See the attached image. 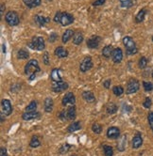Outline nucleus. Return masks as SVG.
I'll return each mask as SVG.
<instances>
[{
    "mask_svg": "<svg viewBox=\"0 0 153 156\" xmlns=\"http://www.w3.org/2000/svg\"><path fill=\"white\" fill-rule=\"evenodd\" d=\"M25 73L28 76V79L30 81L34 80L38 73L41 72V68L39 63L36 59H30L25 66Z\"/></svg>",
    "mask_w": 153,
    "mask_h": 156,
    "instance_id": "nucleus-1",
    "label": "nucleus"
},
{
    "mask_svg": "<svg viewBox=\"0 0 153 156\" xmlns=\"http://www.w3.org/2000/svg\"><path fill=\"white\" fill-rule=\"evenodd\" d=\"M23 2L25 3V5L28 8L33 9V8H37L41 5L42 0H23Z\"/></svg>",
    "mask_w": 153,
    "mask_h": 156,
    "instance_id": "nucleus-23",
    "label": "nucleus"
},
{
    "mask_svg": "<svg viewBox=\"0 0 153 156\" xmlns=\"http://www.w3.org/2000/svg\"><path fill=\"white\" fill-rule=\"evenodd\" d=\"M92 131L96 133V135H99L102 132V126L100 124H98L97 122H95V123L92 125Z\"/></svg>",
    "mask_w": 153,
    "mask_h": 156,
    "instance_id": "nucleus-35",
    "label": "nucleus"
},
{
    "mask_svg": "<svg viewBox=\"0 0 153 156\" xmlns=\"http://www.w3.org/2000/svg\"><path fill=\"white\" fill-rule=\"evenodd\" d=\"M94 66V63H93V60H92V58L91 57H85L80 64V70L81 73H86L87 71H90Z\"/></svg>",
    "mask_w": 153,
    "mask_h": 156,
    "instance_id": "nucleus-7",
    "label": "nucleus"
},
{
    "mask_svg": "<svg viewBox=\"0 0 153 156\" xmlns=\"http://www.w3.org/2000/svg\"><path fill=\"white\" fill-rule=\"evenodd\" d=\"M34 21H35V23H36L39 27H45L47 24H48L49 22H50V18H49V17L42 16V15H35Z\"/></svg>",
    "mask_w": 153,
    "mask_h": 156,
    "instance_id": "nucleus-17",
    "label": "nucleus"
},
{
    "mask_svg": "<svg viewBox=\"0 0 153 156\" xmlns=\"http://www.w3.org/2000/svg\"><path fill=\"white\" fill-rule=\"evenodd\" d=\"M36 108H37V102L35 100L33 101H31L26 107V112H34L36 111Z\"/></svg>",
    "mask_w": 153,
    "mask_h": 156,
    "instance_id": "nucleus-33",
    "label": "nucleus"
},
{
    "mask_svg": "<svg viewBox=\"0 0 153 156\" xmlns=\"http://www.w3.org/2000/svg\"><path fill=\"white\" fill-rule=\"evenodd\" d=\"M71 156H76V155H71Z\"/></svg>",
    "mask_w": 153,
    "mask_h": 156,
    "instance_id": "nucleus-52",
    "label": "nucleus"
},
{
    "mask_svg": "<svg viewBox=\"0 0 153 156\" xmlns=\"http://www.w3.org/2000/svg\"><path fill=\"white\" fill-rule=\"evenodd\" d=\"M147 119H148L149 126H150V128L152 129V128H153V112H151V113H149V114H148Z\"/></svg>",
    "mask_w": 153,
    "mask_h": 156,
    "instance_id": "nucleus-44",
    "label": "nucleus"
},
{
    "mask_svg": "<svg viewBox=\"0 0 153 156\" xmlns=\"http://www.w3.org/2000/svg\"><path fill=\"white\" fill-rule=\"evenodd\" d=\"M152 41H153V37H152Z\"/></svg>",
    "mask_w": 153,
    "mask_h": 156,
    "instance_id": "nucleus-53",
    "label": "nucleus"
},
{
    "mask_svg": "<svg viewBox=\"0 0 153 156\" xmlns=\"http://www.w3.org/2000/svg\"><path fill=\"white\" fill-rule=\"evenodd\" d=\"M41 146V142L38 138L37 136H33L30 139V142H29V147L32 148V149H35V148H38Z\"/></svg>",
    "mask_w": 153,
    "mask_h": 156,
    "instance_id": "nucleus-30",
    "label": "nucleus"
},
{
    "mask_svg": "<svg viewBox=\"0 0 153 156\" xmlns=\"http://www.w3.org/2000/svg\"><path fill=\"white\" fill-rule=\"evenodd\" d=\"M113 51H114V48L112 45H106L102 50V55L106 58H109L110 57H112Z\"/></svg>",
    "mask_w": 153,
    "mask_h": 156,
    "instance_id": "nucleus-28",
    "label": "nucleus"
},
{
    "mask_svg": "<svg viewBox=\"0 0 153 156\" xmlns=\"http://www.w3.org/2000/svg\"><path fill=\"white\" fill-rule=\"evenodd\" d=\"M72 148V146L70 144H68V143H66V144H63L62 146L60 148V150H59V152H60V154H64L65 152H67V151H69V150Z\"/></svg>",
    "mask_w": 153,
    "mask_h": 156,
    "instance_id": "nucleus-36",
    "label": "nucleus"
},
{
    "mask_svg": "<svg viewBox=\"0 0 153 156\" xmlns=\"http://www.w3.org/2000/svg\"><path fill=\"white\" fill-rule=\"evenodd\" d=\"M81 129V123L80 121H73L72 123L69 124L67 127V132L68 133H75L76 131H79Z\"/></svg>",
    "mask_w": 153,
    "mask_h": 156,
    "instance_id": "nucleus-21",
    "label": "nucleus"
},
{
    "mask_svg": "<svg viewBox=\"0 0 153 156\" xmlns=\"http://www.w3.org/2000/svg\"><path fill=\"white\" fill-rule=\"evenodd\" d=\"M5 20L7 24L10 27L18 26L20 23V18L18 13L16 12H13V10H9V12H7V14L5 15Z\"/></svg>",
    "mask_w": 153,
    "mask_h": 156,
    "instance_id": "nucleus-5",
    "label": "nucleus"
},
{
    "mask_svg": "<svg viewBox=\"0 0 153 156\" xmlns=\"http://www.w3.org/2000/svg\"><path fill=\"white\" fill-rule=\"evenodd\" d=\"M41 118V114L37 111H34V112H25L22 114V119L24 120H31V119H40Z\"/></svg>",
    "mask_w": 153,
    "mask_h": 156,
    "instance_id": "nucleus-15",
    "label": "nucleus"
},
{
    "mask_svg": "<svg viewBox=\"0 0 153 156\" xmlns=\"http://www.w3.org/2000/svg\"><path fill=\"white\" fill-rule=\"evenodd\" d=\"M54 54H55V55L59 58H64L68 55V51L65 48H63L62 46H58L55 49V51H54Z\"/></svg>",
    "mask_w": 153,
    "mask_h": 156,
    "instance_id": "nucleus-19",
    "label": "nucleus"
},
{
    "mask_svg": "<svg viewBox=\"0 0 153 156\" xmlns=\"http://www.w3.org/2000/svg\"><path fill=\"white\" fill-rule=\"evenodd\" d=\"M105 2H106V0H95V1L93 3V6H95V7L102 6Z\"/></svg>",
    "mask_w": 153,
    "mask_h": 156,
    "instance_id": "nucleus-45",
    "label": "nucleus"
},
{
    "mask_svg": "<svg viewBox=\"0 0 153 156\" xmlns=\"http://www.w3.org/2000/svg\"><path fill=\"white\" fill-rule=\"evenodd\" d=\"M112 59L116 64H119L120 62L122 61V59H123V51H122L121 48L118 47V48L114 49L113 54H112Z\"/></svg>",
    "mask_w": 153,
    "mask_h": 156,
    "instance_id": "nucleus-13",
    "label": "nucleus"
},
{
    "mask_svg": "<svg viewBox=\"0 0 153 156\" xmlns=\"http://www.w3.org/2000/svg\"><path fill=\"white\" fill-rule=\"evenodd\" d=\"M142 144H143V137H142V135L140 133H136L135 136L132 138V148L133 149H139Z\"/></svg>",
    "mask_w": 153,
    "mask_h": 156,
    "instance_id": "nucleus-16",
    "label": "nucleus"
},
{
    "mask_svg": "<svg viewBox=\"0 0 153 156\" xmlns=\"http://www.w3.org/2000/svg\"><path fill=\"white\" fill-rule=\"evenodd\" d=\"M28 46L33 49V50H37V51H43L46 48V43H45V40H43V37L41 36H36L32 39V41L28 43Z\"/></svg>",
    "mask_w": 153,
    "mask_h": 156,
    "instance_id": "nucleus-4",
    "label": "nucleus"
},
{
    "mask_svg": "<svg viewBox=\"0 0 153 156\" xmlns=\"http://www.w3.org/2000/svg\"><path fill=\"white\" fill-rule=\"evenodd\" d=\"M138 66H139V68H140V69H145L146 67L147 66V58L142 57V58L139 59Z\"/></svg>",
    "mask_w": 153,
    "mask_h": 156,
    "instance_id": "nucleus-37",
    "label": "nucleus"
},
{
    "mask_svg": "<svg viewBox=\"0 0 153 156\" xmlns=\"http://www.w3.org/2000/svg\"><path fill=\"white\" fill-rule=\"evenodd\" d=\"M103 86L105 88H110V86H111V80L108 79V80H105L103 82Z\"/></svg>",
    "mask_w": 153,
    "mask_h": 156,
    "instance_id": "nucleus-47",
    "label": "nucleus"
},
{
    "mask_svg": "<svg viewBox=\"0 0 153 156\" xmlns=\"http://www.w3.org/2000/svg\"><path fill=\"white\" fill-rule=\"evenodd\" d=\"M76 103V97L73 92H67L62 98V104L63 106H67V105H75Z\"/></svg>",
    "mask_w": 153,
    "mask_h": 156,
    "instance_id": "nucleus-10",
    "label": "nucleus"
},
{
    "mask_svg": "<svg viewBox=\"0 0 153 156\" xmlns=\"http://www.w3.org/2000/svg\"><path fill=\"white\" fill-rule=\"evenodd\" d=\"M76 117V106L72 105L70 107H68L66 109V118L67 120H74Z\"/></svg>",
    "mask_w": 153,
    "mask_h": 156,
    "instance_id": "nucleus-20",
    "label": "nucleus"
},
{
    "mask_svg": "<svg viewBox=\"0 0 153 156\" xmlns=\"http://www.w3.org/2000/svg\"><path fill=\"white\" fill-rule=\"evenodd\" d=\"M58 39V34L55 32H52L49 36V42H55Z\"/></svg>",
    "mask_w": 153,
    "mask_h": 156,
    "instance_id": "nucleus-43",
    "label": "nucleus"
},
{
    "mask_svg": "<svg viewBox=\"0 0 153 156\" xmlns=\"http://www.w3.org/2000/svg\"><path fill=\"white\" fill-rule=\"evenodd\" d=\"M151 105H152V102H151V99L147 97L146 100H145V102L143 103V106L145 108H150L151 107Z\"/></svg>",
    "mask_w": 153,
    "mask_h": 156,
    "instance_id": "nucleus-42",
    "label": "nucleus"
},
{
    "mask_svg": "<svg viewBox=\"0 0 153 156\" xmlns=\"http://www.w3.org/2000/svg\"><path fill=\"white\" fill-rule=\"evenodd\" d=\"M74 35H75V33H74V31H73L72 29H67V30H65V31L63 32V34H62V42H63V43L68 42V41H69L72 37H74Z\"/></svg>",
    "mask_w": 153,
    "mask_h": 156,
    "instance_id": "nucleus-24",
    "label": "nucleus"
},
{
    "mask_svg": "<svg viewBox=\"0 0 153 156\" xmlns=\"http://www.w3.org/2000/svg\"><path fill=\"white\" fill-rule=\"evenodd\" d=\"M151 76H152V78H153V71H152V73H151Z\"/></svg>",
    "mask_w": 153,
    "mask_h": 156,
    "instance_id": "nucleus-50",
    "label": "nucleus"
},
{
    "mask_svg": "<svg viewBox=\"0 0 153 156\" xmlns=\"http://www.w3.org/2000/svg\"><path fill=\"white\" fill-rule=\"evenodd\" d=\"M47 1H52V0H47Z\"/></svg>",
    "mask_w": 153,
    "mask_h": 156,
    "instance_id": "nucleus-51",
    "label": "nucleus"
},
{
    "mask_svg": "<svg viewBox=\"0 0 153 156\" xmlns=\"http://www.w3.org/2000/svg\"><path fill=\"white\" fill-rule=\"evenodd\" d=\"M13 112V105L8 99H3L1 101V114L5 116H9Z\"/></svg>",
    "mask_w": 153,
    "mask_h": 156,
    "instance_id": "nucleus-8",
    "label": "nucleus"
},
{
    "mask_svg": "<svg viewBox=\"0 0 153 156\" xmlns=\"http://www.w3.org/2000/svg\"><path fill=\"white\" fill-rule=\"evenodd\" d=\"M143 87H144L145 91H147V92H149V91L153 90V84L150 83V82L144 81L143 82Z\"/></svg>",
    "mask_w": 153,
    "mask_h": 156,
    "instance_id": "nucleus-38",
    "label": "nucleus"
},
{
    "mask_svg": "<svg viewBox=\"0 0 153 156\" xmlns=\"http://www.w3.org/2000/svg\"><path fill=\"white\" fill-rule=\"evenodd\" d=\"M68 88V84L65 82H53L52 86H51V90L52 91L56 92V93H60L62 91H65Z\"/></svg>",
    "mask_w": 153,
    "mask_h": 156,
    "instance_id": "nucleus-9",
    "label": "nucleus"
},
{
    "mask_svg": "<svg viewBox=\"0 0 153 156\" xmlns=\"http://www.w3.org/2000/svg\"><path fill=\"white\" fill-rule=\"evenodd\" d=\"M59 119L62 121H66L67 118H66V109H63L62 111H61V113L59 114Z\"/></svg>",
    "mask_w": 153,
    "mask_h": 156,
    "instance_id": "nucleus-40",
    "label": "nucleus"
},
{
    "mask_svg": "<svg viewBox=\"0 0 153 156\" xmlns=\"http://www.w3.org/2000/svg\"><path fill=\"white\" fill-rule=\"evenodd\" d=\"M103 151L105 156H114V150L112 146L109 145H103Z\"/></svg>",
    "mask_w": 153,
    "mask_h": 156,
    "instance_id": "nucleus-34",
    "label": "nucleus"
},
{
    "mask_svg": "<svg viewBox=\"0 0 153 156\" xmlns=\"http://www.w3.org/2000/svg\"><path fill=\"white\" fill-rule=\"evenodd\" d=\"M43 108H45V111L47 113H51L53 111L54 103H53V100L50 97H47L45 99V101H43Z\"/></svg>",
    "mask_w": 153,
    "mask_h": 156,
    "instance_id": "nucleus-18",
    "label": "nucleus"
},
{
    "mask_svg": "<svg viewBox=\"0 0 153 156\" xmlns=\"http://www.w3.org/2000/svg\"><path fill=\"white\" fill-rule=\"evenodd\" d=\"M118 144H117V149L120 151H123L125 150L126 144H127V136L124 135L121 136V138H118Z\"/></svg>",
    "mask_w": 153,
    "mask_h": 156,
    "instance_id": "nucleus-26",
    "label": "nucleus"
},
{
    "mask_svg": "<svg viewBox=\"0 0 153 156\" xmlns=\"http://www.w3.org/2000/svg\"><path fill=\"white\" fill-rule=\"evenodd\" d=\"M43 62L45 63V65H49V54L47 52H45L43 55Z\"/></svg>",
    "mask_w": 153,
    "mask_h": 156,
    "instance_id": "nucleus-41",
    "label": "nucleus"
},
{
    "mask_svg": "<svg viewBox=\"0 0 153 156\" xmlns=\"http://www.w3.org/2000/svg\"><path fill=\"white\" fill-rule=\"evenodd\" d=\"M5 9H6L5 4L4 3H1V17H3V15H4V10H5Z\"/></svg>",
    "mask_w": 153,
    "mask_h": 156,
    "instance_id": "nucleus-48",
    "label": "nucleus"
},
{
    "mask_svg": "<svg viewBox=\"0 0 153 156\" xmlns=\"http://www.w3.org/2000/svg\"><path fill=\"white\" fill-rule=\"evenodd\" d=\"M139 88H140L139 81L136 80L135 78H130V79L128 81V84H127L126 93L127 94H133L139 90Z\"/></svg>",
    "mask_w": 153,
    "mask_h": 156,
    "instance_id": "nucleus-6",
    "label": "nucleus"
},
{
    "mask_svg": "<svg viewBox=\"0 0 153 156\" xmlns=\"http://www.w3.org/2000/svg\"><path fill=\"white\" fill-rule=\"evenodd\" d=\"M50 78L53 82H62V70L61 69H53L50 73Z\"/></svg>",
    "mask_w": 153,
    "mask_h": 156,
    "instance_id": "nucleus-14",
    "label": "nucleus"
},
{
    "mask_svg": "<svg viewBox=\"0 0 153 156\" xmlns=\"http://www.w3.org/2000/svg\"><path fill=\"white\" fill-rule=\"evenodd\" d=\"M152 131H153V128H152Z\"/></svg>",
    "mask_w": 153,
    "mask_h": 156,
    "instance_id": "nucleus-54",
    "label": "nucleus"
},
{
    "mask_svg": "<svg viewBox=\"0 0 153 156\" xmlns=\"http://www.w3.org/2000/svg\"><path fill=\"white\" fill-rule=\"evenodd\" d=\"M75 18L72 14L68 12H57L54 17V22L58 24H61L62 27H67L71 24L74 23Z\"/></svg>",
    "mask_w": 153,
    "mask_h": 156,
    "instance_id": "nucleus-2",
    "label": "nucleus"
},
{
    "mask_svg": "<svg viewBox=\"0 0 153 156\" xmlns=\"http://www.w3.org/2000/svg\"><path fill=\"white\" fill-rule=\"evenodd\" d=\"M113 93L115 96H117V97L122 96L123 93H124V88H123V87H121V86H114L113 87Z\"/></svg>",
    "mask_w": 153,
    "mask_h": 156,
    "instance_id": "nucleus-32",
    "label": "nucleus"
},
{
    "mask_svg": "<svg viewBox=\"0 0 153 156\" xmlns=\"http://www.w3.org/2000/svg\"><path fill=\"white\" fill-rule=\"evenodd\" d=\"M29 57V53L26 48H21L17 52V58L19 59H27Z\"/></svg>",
    "mask_w": 153,
    "mask_h": 156,
    "instance_id": "nucleus-27",
    "label": "nucleus"
},
{
    "mask_svg": "<svg viewBox=\"0 0 153 156\" xmlns=\"http://www.w3.org/2000/svg\"><path fill=\"white\" fill-rule=\"evenodd\" d=\"M123 43L126 47V54L128 55H135L138 50H137V47H136V44L133 41V39L129 36H126L123 38Z\"/></svg>",
    "mask_w": 153,
    "mask_h": 156,
    "instance_id": "nucleus-3",
    "label": "nucleus"
},
{
    "mask_svg": "<svg viewBox=\"0 0 153 156\" xmlns=\"http://www.w3.org/2000/svg\"><path fill=\"white\" fill-rule=\"evenodd\" d=\"M120 3H121V7L123 8H130L132 6V0H119Z\"/></svg>",
    "mask_w": 153,
    "mask_h": 156,
    "instance_id": "nucleus-39",
    "label": "nucleus"
},
{
    "mask_svg": "<svg viewBox=\"0 0 153 156\" xmlns=\"http://www.w3.org/2000/svg\"><path fill=\"white\" fill-rule=\"evenodd\" d=\"M0 156H9L7 149L5 147H1V149H0Z\"/></svg>",
    "mask_w": 153,
    "mask_h": 156,
    "instance_id": "nucleus-46",
    "label": "nucleus"
},
{
    "mask_svg": "<svg viewBox=\"0 0 153 156\" xmlns=\"http://www.w3.org/2000/svg\"><path fill=\"white\" fill-rule=\"evenodd\" d=\"M117 109H118L117 105L115 104H114V103H111V104H109L107 105V107H106V112L109 115H114V114H115L117 112Z\"/></svg>",
    "mask_w": 153,
    "mask_h": 156,
    "instance_id": "nucleus-29",
    "label": "nucleus"
},
{
    "mask_svg": "<svg viewBox=\"0 0 153 156\" xmlns=\"http://www.w3.org/2000/svg\"><path fill=\"white\" fill-rule=\"evenodd\" d=\"M120 136V129L115 126H112L107 130V137L110 139H118Z\"/></svg>",
    "mask_w": 153,
    "mask_h": 156,
    "instance_id": "nucleus-12",
    "label": "nucleus"
},
{
    "mask_svg": "<svg viewBox=\"0 0 153 156\" xmlns=\"http://www.w3.org/2000/svg\"><path fill=\"white\" fill-rule=\"evenodd\" d=\"M101 42V37L99 36H93L87 41V46L90 49H96L99 46Z\"/></svg>",
    "mask_w": 153,
    "mask_h": 156,
    "instance_id": "nucleus-11",
    "label": "nucleus"
},
{
    "mask_svg": "<svg viewBox=\"0 0 153 156\" xmlns=\"http://www.w3.org/2000/svg\"><path fill=\"white\" fill-rule=\"evenodd\" d=\"M146 13H147V10L145 9H141L140 12L137 13V15L135 16V22H136V23H141V22H143L144 19H145Z\"/></svg>",
    "mask_w": 153,
    "mask_h": 156,
    "instance_id": "nucleus-31",
    "label": "nucleus"
},
{
    "mask_svg": "<svg viewBox=\"0 0 153 156\" xmlns=\"http://www.w3.org/2000/svg\"><path fill=\"white\" fill-rule=\"evenodd\" d=\"M2 47H3V53H6V46L4 45V44L2 45Z\"/></svg>",
    "mask_w": 153,
    "mask_h": 156,
    "instance_id": "nucleus-49",
    "label": "nucleus"
},
{
    "mask_svg": "<svg viewBox=\"0 0 153 156\" xmlns=\"http://www.w3.org/2000/svg\"><path fill=\"white\" fill-rule=\"evenodd\" d=\"M82 98L84 101L87 103H94L95 102V97L92 91H83L82 92Z\"/></svg>",
    "mask_w": 153,
    "mask_h": 156,
    "instance_id": "nucleus-22",
    "label": "nucleus"
},
{
    "mask_svg": "<svg viewBox=\"0 0 153 156\" xmlns=\"http://www.w3.org/2000/svg\"><path fill=\"white\" fill-rule=\"evenodd\" d=\"M84 38H83V35L81 32H76L75 33V35L73 37V43L76 44V45H80V44L82 43Z\"/></svg>",
    "mask_w": 153,
    "mask_h": 156,
    "instance_id": "nucleus-25",
    "label": "nucleus"
}]
</instances>
